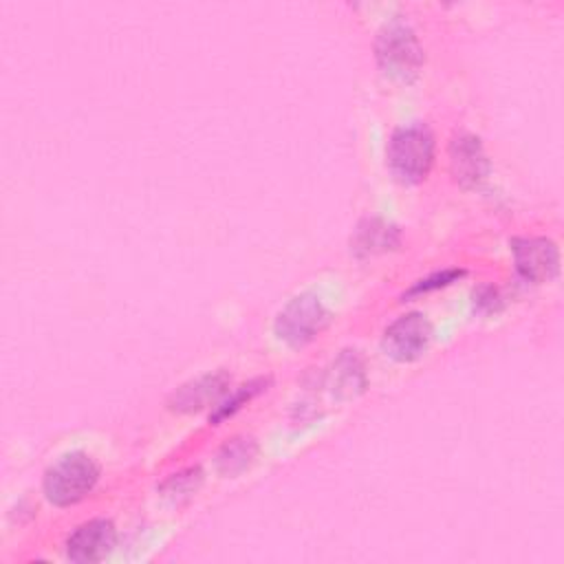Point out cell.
I'll use <instances>...</instances> for the list:
<instances>
[{
    "instance_id": "obj_1",
    "label": "cell",
    "mask_w": 564,
    "mask_h": 564,
    "mask_svg": "<svg viewBox=\"0 0 564 564\" xmlns=\"http://www.w3.org/2000/svg\"><path fill=\"white\" fill-rule=\"evenodd\" d=\"M434 134L425 123L399 126L388 141L386 156L392 174L408 185L421 183L434 165Z\"/></svg>"
},
{
    "instance_id": "obj_2",
    "label": "cell",
    "mask_w": 564,
    "mask_h": 564,
    "mask_svg": "<svg viewBox=\"0 0 564 564\" xmlns=\"http://www.w3.org/2000/svg\"><path fill=\"white\" fill-rule=\"evenodd\" d=\"M99 480V465L86 452L59 456L42 478V489L55 507H70L84 500Z\"/></svg>"
},
{
    "instance_id": "obj_3",
    "label": "cell",
    "mask_w": 564,
    "mask_h": 564,
    "mask_svg": "<svg viewBox=\"0 0 564 564\" xmlns=\"http://www.w3.org/2000/svg\"><path fill=\"white\" fill-rule=\"evenodd\" d=\"M379 68L397 82H412L425 62L416 33L403 22L386 24L375 40Z\"/></svg>"
},
{
    "instance_id": "obj_4",
    "label": "cell",
    "mask_w": 564,
    "mask_h": 564,
    "mask_svg": "<svg viewBox=\"0 0 564 564\" xmlns=\"http://www.w3.org/2000/svg\"><path fill=\"white\" fill-rule=\"evenodd\" d=\"M330 322V313L322 304V300L313 293H300L291 297L273 322V330L278 339H282L291 348H302L311 344Z\"/></svg>"
},
{
    "instance_id": "obj_5",
    "label": "cell",
    "mask_w": 564,
    "mask_h": 564,
    "mask_svg": "<svg viewBox=\"0 0 564 564\" xmlns=\"http://www.w3.org/2000/svg\"><path fill=\"white\" fill-rule=\"evenodd\" d=\"M432 335H434V330H432L430 319L423 313L412 311V313L397 317L383 330L381 348L390 359H394L399 364H408V361L419 359L427 350Z\"/></svg>"
},
{
    "instance_id": "obj_6",
    "label": "cell",
    "mask_w": 564,
    "mask_h": 564,
    "mask_svg": "<svg viewBox=\"0 0 564 564\" xmlns=\"http://www.w3.org/2000/svg\"><path fill=\"white\" fill-rule=\"evenodd\" d=\"M511 251L516 271L524 282L542 284L553 280L560 271V249L551 238H513Z\"/></svg>"
},
{
    "instance_id": "obj_7",
    "label": "cell",
    "mask_w": 564,
    "mask_h": 564,
    "mask_svg": "<svg viewBox=\"0 0 564 564\" xmlns=\"http://www.w3.org/2000/svg\"><path fill=\"white\" fill-rule=\"evenodd\" d=\"M117 544V531L110 520L97 518L79 524L66 540V557L79 564L106 560Z\"/></svg>"
},
{
    "instance_id": "obj_8",
    "label": "cell",
    "mask_w": 564,
    "mask_h": 564,
    "mask_svg": "<svg viewBox=\"0 0 564 564\" xmlns=\"http://www.w3.org/2000/svg\"><path fill=\"white\" fill-rule=\"evenodd\" d=\"M449 167L463 187H476L489 172V161L478 137L460 132L449 145Z\"/></svg>"
},
{
    "instance_id": "obj_9",
    "label": "cell",
    "mask_w": 564,
    "mask_h": 564,
    "mask_svg": "<svg viewBox=\"0 0 564 564\" xmlns=\"http://www.w3.org/2000/svg\"><path fill=\"white\" fill-rule=\"evenodd\" d=\"M229 386L227 372H209L198 379H192L174 390V394L167 401V408L174 412H198L207 408L209 403H218Z\"/></svg>"
},
{
    "instance_id": "obj_10",
    "label": "cell",
    "mask_w": 564,
    "mask_h": 564,
    "mask_svg": "<svg viewBox=\"0 0 564 564\" xmlns=\"http://www.w3.org/2000/svg\"><path fill=\"white\" fill-rule=\"evenodd\" d=\"M352 251L364 258V256H377L397 249L399 245V229L381 218H366L359 223L355 236H352Z\"/></svg>"
},
{
    "instance_id": "obj_11",
    "label": "cell",
    "mask_w": 564,
    "mask_h": 564,
    "mask_svg": "<svg viewBox=\"0 0 564 564\" xmlns=\"http://www.w3.org/2000/svg\"><path fill=\"white\" fill-rule=\"evenodd\" d=\"M366 388V368L357 350H344L330 370V390L341 399H352Z\"/></svg>"
},
{
    "instance_id": "obj_12",
    "label": "cell",
    "mask_w": 564,
    "mask_h": 564,
    "mask_svg": "<svg viewBox=\"0 0 564 564\" xmlns=\"http://www.w3.org/2000/svg\"><path fill=\"white\" fill-rule=\"evenodd\" d=\"M256 454H258V445L251 436H236L220 447L216 456L218 471L225 476H236L253 463Z\"/></svg>"
},
{
    "instance_id": "obj_13",
    "label": "cell",
    "mask_w": 564,
    "mask_h": 564,
    "mask_svg": "<svg viewBox=\"0 0 564 564\" xmlns=\"http://www.w3.org/2000/svg\"><path fill=\"white\" fill-rule=\"evenodd\" d=\"M267 383H269V379H256V381H251V383L240 386V388H238L236 392H231L227 399H220V401H218V405H216L214 414L209 416V421L220 423L223 419L231 416V414L238 412L247 401H251L258 392L267 390Z\"/></svg>"
},
{
    "instance_id": "obj_14",
    "label": "cell",
    "mask_w": 564,
    "mask_h": 564,
    "mask_svg": "<svg viewBox=\"0 0 564 564\" xmlns=\"http://www.w3.org/2000/svg\"><path fill=\"white\" fill-rule=\"evenodd\" d=\"M463 275H465L463 269H445V271L434 273V275H430V278H425V280H419L405 295L410 297V295H416V293H427V291L447 286V284H452L454 280H458V278H463ZM405 295H403V297H405Z\"/></svg>"
},
{
    "instance_id": "obj_15",
    "label": "cell",
    "mask_w": 564,
    "mask_h": 564,
    "mask_svg": "<svg viewBox=\"0 0 564 564\" xmlns=\"http://www.w3.org/2000/svg\"><path fill=\"white\" fill-rule=\"evenodd\" d=\"M474 300H476V306L491 311V308H496L498 293H496L494 286H482V289H478V291L474 293Z\"/></svg>"
}]
</instances>
